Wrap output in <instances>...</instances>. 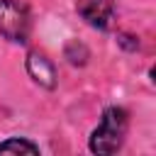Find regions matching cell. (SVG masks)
<instances>
[{
	"mask_svg": "<svg viewBox=\"0 0 156 156\" xmlns=\"http://www.w3.org/2000/svg\"><path fill=\"white\" fill-rule=\"evenodd\" d=\"M0 154H41V149L29 136H7L0 141Z\"/></svg>",
	"mask_w": 156,
	"mask_h": 156,
	"instance_id": "6",
	"label": "cell"
},
{
	"mask_svg": "<svg viewBox=\"0 0 156 156\" xmlns=\"http://www.w3.org/2000/svg\"><path fill=\"white\" fill-rule=\"evenodd\" d=\"M32 29L29 7L22 0H0V37L10 44H27Z\"/></svg>",
	"mask_w": 156,
	"mask_h": 156,
	"instance_id": "2",
	"label": "cell"
},
{
	"mask_svg": "<svg viewBox=\"0 0 156 156\" xmlns=\"http://www.w3.org/2000/svg\"><path fill=\"white\" fill-rule=\"evenodd\" d=\"M63 58H66L73 68H83V66H88V61H90V49H88L80 39H68V41L63 44Z\"/></svg>",
	"mask_w": 156,
	"mask_h": 156,
	"instance_id": "5",
	"label": "cell"
},
{
	"mask_svg": "<svg viewBox=\"0 0 156 156\" xmlns=\"http://www.w3.org/2000/svg\"><path fill=\"white\" fill-rule=\"evenodd\" d=\"M129 132V112L119 105H110L102 110L100 122L88 136V149L98 156H110L117 154L127 139Z\"/></svg>",
	"mask_w": 156,
	"mask_h": 156,
	"instance_id": "1",
	"label": "cell"
},
{
	"mask_svg": "<svg viewBox=\"0 0 156 156\" xmlns=\"http://www.w3.org/2000/svg\"><path fill=\"white\" fill-rule=\"evenodd\" d=\"M115 41L124 51H136L139 49V37L132 34V32H115Z\"/></svg>",
	"mask_w": 156,
	"mask_h": 156,
	"instance_id": "7",
	"label": "cell"
},
{
	"mask_svg": "<svg viewBox=\"0 0 156 156\" xmlns=\"http://www.w3.org/2000/svg\"><path fill=\"white\" fill-rule=\"evenodd\" d=\"M24 71L32 78L34 85L44 88V90H54L58 85V71L56 63L41 51V49H29L24 56Z\"/></svg>",
	"mask_w": 156,
	"mask_h": 156,
	"instance_id": "4",
	"label": "cell"
},
{
	"mask_svg": "<svg viewBox=\"0 0 156 156\" xmlns=\"http://www.w3.org/2000/svg\"><path fill=\"white\" fill-rule=\"evenodd\" d=\"M78 17L100 32H112L117 27V5L115 0H76Z\"/></svg>",
	"mask_w": 156,
	"mask_h": 156,
	"instance_id": "3",
	"label": "cell"
}]
</instances>
